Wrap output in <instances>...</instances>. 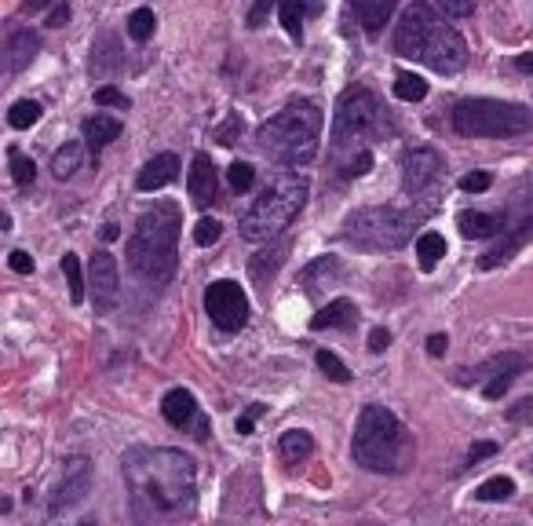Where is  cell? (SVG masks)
<instances>
[{"mask_svg": "<svg viewBox=\"0 0 533 526\" xmlns=\"http://www.w3.org/2000/svg\"><path fill=\"white\" fill-rule=\"evenodd\" d=\"M136 522H187L198 511V461L176 446H131L121 457Z\"/></svg>", "mask_w": 533, "mask_h": 526, "instance_id": "1", "label": "cell"}, {"mask_svg": "<svg viewBox=\"0 0 533 526\" xmlns=\"http://www.w3.org/2000/svg\"><path fill=\"white\" fill-rule=\"evenodd\" d=\"M179 227L183 209L179 201H154L128 238V268L143 286L165 289L179 268Z\"/></svg>", "mask_w": 533, "mask_h": 526, "instance_id": "2", "label": "cell"}, {"mask_svg": "<svg viewBox=\"0 0 533 526\" xmlns=\"http://www.w3.org/2000/svg\"><path fill=\"white\" fill-rule=\"evenodd\" d=\"M394 52L402 59L424 63L442 77H453L468 66V41L464 34L439 19L431 5H410L394 26Z\"/></svg>", "mask_w": 533, "mask_h": 526, "instance_id": "3", "label": "cell"}, {"mask_svg": "<svg viewBox=\"0 0 533 526\" xmlns=\"http://www.w3.org/2000/svg\"><path fill=\"white\" fill-rule=\"evenodd\" d=\"M351 457L373 475H406L417 461V439L387 406L369 403L354 421Z\"/></svg>", "mask_w": 533, "mask_h": 526, "instance_id": "4", "label": "cell"}, {"mask_svg": "<svg viewBox=\"0 0 533 526\" xmlns=\"http://www.w3.org/2000/svg\"><path fill=\"white\" fill-rule=\"evenodd\" d=\"M322 106L315 99L296 95L256 128V147L282 169L311 165L322 147Z\"/></svg>", "mask_w": 533, "mask_h": 526, "instance_id": "5", "label": "cell"}, {"mask_svg": "<svg viewBox=\"0 0 533 526\" xmlns=\"http://www.w3.org/2000/svg\"><path fill=\"white\" fill-rule=\"evenodd\" d=\"M394 136H398V121L373 88L347 84L340 92L329 132V161H340L344 154H354L373 140H394Z\"/></svg>", "mask_w": 533, "mask_h": 526, "instance_id": "6", "label": "cell"}, {"mask_svg": "<svg viewBox=\"0 0 533 526\" xmlns=\"http://www.w3.org/2000/svg\"><path fill=\"white\" fill-rule=\"evenodd\" d=\"M439 201H413V205H365L354 209L344 227H340V241L354 245L358 252H394L410 241V234L435 212Z\"/></svg>", "mask_w": 533, "mask_h": 526, "instance_id": "7", "label": "cell"}, {"mask_svg": "<svg viewBox=\"0 0 533 526\" xmlns=\"http://www.w3.org/2000/svg\"><path fill=\"white\" fill-rule=\"evenodd\" d=\"M311 183L296 169H286L266 180V187L256 194V201L237 216V234L245 241H271L278 238L307 205Z\"/></svg>", "mask_w": 533, "mask_h": 526, "instance_id": "8", "label": "cell"}, {"mask_svg": "<svg viewBox=\"0 0 533 526\" xmlns=\"http://www.w3.org/2000/svg\"><path fill=\"white\" fill-rule=\"evenodd\" d=\"M529 124V106L511 99H460L453 106V132L464 140H515Z\"/></svg>", "mask_w": 533, "mask_h": 526, "instance_id": "9", "label": "cell"}, {"mask_svg": "<svg viewBox=\"0 0 533 526\" xmlns=\"http://www.w3.org/2000/svg\"><path fill=\"white\" fill-rule=\"evenodd\" d=\"M398 172H402V194L413 201H439L446 187V158L428 143L406 147L398 158Z\"/></svg>", "mask_w": 533, "mask_h": 526, "instance_id": "10", "label": "cell"}, {"mask_svg": "<svg viewBox=\"0 0 533 526\" xmlns=\"http://www.w3.org/2000/svg\"><path fill=\"white\" fill-rule=\"evenodd\" d=\"M205 315L219 333H241L248 326L252 304L245 297V289L230 278H216L205 289Z\"/></svg>", "mask_w": 533, "mask_h": 526, "instance_id": "11", "label": "cell"}, {"mask_svg": "<svg viewBox=\"0 0 533 526\" xmlns=\"http://www.w3.org/2000/svg\"><path fill=\"white\" fill-rule=\"evenodd\" d=\"M92 479H95V464L81 453H70L63 457L59 464V479L52 486V501H48V519H59L66 511H73L77 504H84L88 490H92Z\"/></svg>", "mask_w": 533, "mask_h": 526, "instance_id": "12", "label": "cell"}, {"mask_svg": "<svg viewBox=\"0 0 533 526\" xmlns=\"http://www.w3.org/2000/svg\"><path fill=\"white\" fill-rule=\"evenodd\" d=\"M161 417H165L176 432L194 435L198 443H208V439H212V424H208L205 410L198 406V399H194L190 387H169V391H165V399H161Z\"/></svg>", "mask_w": 533, "mask_h": 526, "instance_id": "13", "label": "cell"}, {"mask_svg": "<svg viewBox=\"0 0 533 526\" xmlns=\"http://www.w3.org/2000/svg\"><path fill=\"white\" fill-rule=\"evenodd\" d=\"M88 286H92V307L99 315H106L113 304H117V289H121V271H117V259L99 248L92 252V263H88Z\"/></svg>", "mask_w": 533, "mask_h": 526, "instance_id": "14", "label": "cell"}, {"mask_svg": "<svg viewBox=\"0 0 533 526\" xmlns=\"http://www.w3.org/2000/svg\"><path fill=\"white\" fill-rule=\"evenodd\" d=\"M529 230H533V216H529V209H526L511 230H500V234L493 238V245L475 259V268H479V271H493V268H500V263H508V259L522 248V241L529 238Z\"/></svg>", "mask_w": 533, "mask_h": 526, "instance_id": "15", "label": "cell"}, {"mask_svg": "<svg viewBox=\"0 0 533 526\" xmlns=\"http://www.w3.org/2000/svg\"><path fill=\"white\" fill-rule=\"evenodd\" d=\"M344 278H347V268H344V259H340V256H318V259H311L307 268L300 271L304 297H311V300H318L322 293L336 289Z\"/></svg>", "mask_w": 533, "mask_h": 526, "instance_id": "16", "label": "cell"}, {"mask_svg": "<svg viewBox=\"0 0 533 526\" xmlns=\"http://www.w3.org/2000/svg\"><path fill=\"white\" fill-rule=\"evenodd\" d=\"M187 187H190V201L198 209H208L216 205V194H219V176H216V161L198 151L194 161H190V176H187Z\"/></svg>", "mask_w": 533, "mask_h": 526, "instance_id": "17", "label": "cell"}, {"mask_svg": "<svg viewBox=\"0 0 533 526\" xmlns=\"http://www.w3.org/2000/svg\"><path fill=\"white\" fill-rule=\"evenodd\" d=\"M41 55V34L23 26V30H12L8 41H5V70L8 73H23L34 59Z\"/></svg>", "mask_w": 533, "mask_h": 526, "instance_id": "18", "label": "cell"}, {"mask_svg": "<svg viewBox=\"0 0 533 526\" xmlns=\"http://www.w3.org/2000/svg\"><path fill=\"white\" fill-rule=\"evenodd\" d=\"M176 180H179V154L165 151V154H154V158L140 169L136 190H140V194H154V190H161V187H169V183H176Z\"/></svg>", "mask_w": 533, "mask_h": 526, "instance_id": "19", "label": "cell"}, {"mask_svg": "<svg viewBox=\"0 0 533 526\" xmlns=\"http://www.w3.org/2000/svg\"><path fill=\"white\" fill-rule=\"evenodd\" d=\"M457 230H460L468 241H489V238H497L500 230H508V216H504V212L464 209V212L457 216Z\"/></svg>", "mask_w": 533, "mask_h": 526, "instance_id": "20", "label": "cell"}, {"mask_svg": "<svg viewBox=\"0 0 533 526\" xmlns=\"http://www.w3.org/2000/svg\"><path fill=\"white\" fill-rule=\"evenodd\" d=\"M354 322H358V307H354V300H351V297H336V300H329L325 307H318V311H315L311 329H315V333H329V329H354Z\"/></svg>", "mask_w": 533, "mask_h": 526, "instance_id": "21", "label": "cell"}, {"mask_svg": "<svg viewBox=\"0 0 533 526\" xmlns=\"http://www.w3.org/2000/svg\"><path fill=\"white\" fill-rule=\"evenodd\" d=\"M286 256H289V241L266 245L263 252H256V256L248 259V278H252V286H256V289H266V286H271V278L278 275V268H282Z\"/></svg>", "mask_w": 533, "mask_h": 526, "instance_id": "22", "label": "cell"}, {"mask_svg": "<svg viewBox=\"0 0 533 526\" xmlns=\"http://www.w3.org/2000/svg\"><path fill=\"white\" fill-rule=\"evenodd\" d=\"M81 136H84V147H88L92 154H99L102 147H110V143L121 136V121H117V117H102V113L84 117V121H81Z\"/></svg>", "mask_w": 533, "mask_h": 526, "instance_id": "23", "label": "cell"}, {"mask_svg": "<svg viewBox=\"0 0 533 526\" xmlns=\"http://www.w3.org/2000/svg\"><path fill=\"white\" fill-rule=\"evenodd\" d=\"M347 12L362 23V30L369 37H380V30L387 26V19L394 15V5H391V0H354Z\"/></svg>", "mask_w": 533, "mask_h": 526, "instance_id": "24", "label": "cell"}, {"mask_svg": "<svg viewBox=\"0 0 533 526\" xmlns=\"http://www.w3.org/2000/svg\"><path fill=\"white\" fill-rule=\"evenodd\" d=\"M121 48H117V41H113V34L106 30L95 44H92V63H88V73L92 77H106V73H113V70H121Z\"/></svg>", "mask_w": 533, "mask_h": 526, "instance_id": "25", "label": "cell"}, {"mask_svg": "<svg viewBox=\"0 0 533 526\" xmlns=\"http://www.w3.org/2000/svg\"><path fill=\"white\" fill-rule=\"evenodd\" d=\"M526 373V355H515L508 365H500L493 376H486V384H482V399H489V403H497L500 394H508V387L518 380Z\"/></svg>", "mask_w": 533, "mask_h": 526, "instance_id": "26", "label": "cell"}, {"mask_svg": "<svg viewBox=\"0 0 533 526\" xmlns=\"http://www.w3.org/2000/svg\"><path fill=\"white\" fill-rule=\"evenodd\" d=\"M278 450H282V461L296 468V464L311 461V453H315V435L304 432V428H289V432L278 439Z\"/></svg>", "mask_w": 533, "mask_h": 526, "instance_id": "27", "label": "cell"}, {"mask_svg": "<svg viewBox=\"0 0 533 526\" xmlns=\"http://www.w3.org/2000/svg\"><path fill=\"white\" fill-rule=\"evenodd\" d=\"M304 15H318V5H304V0H286V5H278V19H282V30L304 44Z\"/></svg>", "mask_w": 533, "mask_h": 526, "instance_id": "28", "label": "cell"}, {"mask_svg": "<svg viewBox=\"0 0 533 526\" xmlns=\"http://www.w3.org/2000/svg\"><path fill=\"white\" fill-rule=\"evenodd\" d=\"M373 165H376L373 151H369V147H362V151L344 154L340 161H333V172H336V180H340V183H351V180L369 176V172H373Z\"/></svg>", "mask_w": 533, "mask_h": 526, "instance_id": "29", "label": "cell"}, {"mask_svg": "<svg viewBox=\"0 0 533 526\" xmlns=\"http://www.w3.org/2000/svg\"><path fill=\"white\" fill-rule=\"evenodd\" d=\"M446 252H450V245H446V238H442V234L424 230V234L417 238V263H421V271H424V275L439 268Z\"/></svg>", "mask_w": 533, "mask_h": 526, "instance_id": "30", "label": "cell"}, {"mask_svg": "<svg viewBox=\"0 0 533 526\" xmlns=\"http://www.w3.org/2000/svg\"><path fill=\"white\" fill-rule=\"evenodd\" d=\"M81 161H84V151H81V143H63L55 154H52V176L59 180V183H66V180H73L77 176V169H81Z\"/></svg>", "mask_w": 533, "mask_h": 526, "instance_id": "31", "label": "cell"}, {"mask_svg": "<svg viewBox=\"0 0 533 526\" xmlns=\"http://www.w3.org/2000/svg\"><path fill=\"white\" fill-rule=\"evenodd\" d=\"M59 268H63V275H66V286H70V304L73 307H81L84 304V268H81V259H77V252H63V259H59Z\"/></svg>", "mask_w": 533, "mask_h": 526, "instance_id": "32", "label": "cell"}, {"mask_svg": "<svg viewBox=\"0 0 533 526\" xmlns=\"http://www.w3.org/2000/svg\"><path fill=\"white\" fill-rule=\"evenodd\" d=\"M8 169H12V180L19 190H30L37 183V165L23 147H8Z\"/></svg>", "mask_w": 533, "mask_h": 526, "instance_id": "33", "label": "cell"}, {"mask_svg": "<svg viewBox=\"0 0 533 526\" xmlns=\"http://www.w3.org/2000/svg\"><path fill=\"white\" fill-rule=\"evenodd\" d=\"M124 30H128V37L136 41V44H147L154 37V30H158V15L150 8H136V12H128Z\"/></svg>", "mask_w": 533, "mask_h": 526, "instance_id": "34", "label": "cell"}, {"mask_svg": "<svg viewBox=\"0 0 533 526\" xmlns=\"http://www.w3.org/2000/svg\"><path fill=\"white\" fill-rule=\"evenodd\" d=\"M394 95L402 102H421L428 99V81L421 73H410V70H398L394 73Z\"/></svg>", "mask_w": 533, "mask_h": 526, "instance_id": "35", "label": "cell"}, {"mask_svg": "<svg viewBox=\"0 0 533 526\" xmlns=\"http://www.w3.org/2000/svg\"><path fill=\"white\" fill-rule=\"evenodd\" d=\"M41 113H44V106H41L37 99H15V102L8 106V124H12L15 132H26V128H34V124L41 121Z\"/></svg>", "mask_w": 533, "mask_h": 526, "instance_id": "36", "label": "cell"}, {"mask_svg": "<svg viewBox=\"0 0 533 526\" xmlns=\"http://www.w3.org/2000/svg\"><path fill=\"white\" fill-rule=\"evenodd\" d=\"M508 497H515V479L511 475H489L486 482H479L475 486V501H508Z\"/></svg>", "mask_w": 533, "mask_h": 526, "instance_id": "37", "label": "cell"}, {"mask_svg": "<svg viewBox=\"0 0 533 526\" xmlns=\"http://www.w3.org/2000/svg\"><path fill=\"white\" fill-rule=\"evenodd\" d=\"M315 362H318V369L325 373V380H333V384H351V369L340 362L336 351H318Z\"/></svg>", "mask_w": 533, "mask_h": 526, "instance_id": "38", "label": "cell"}, {"mask_svg": "<svg viewBox=\"0 0 533 526\" xmlns=\"http://www.w3.org/2000/svg\"><path fill=\"white\" fill-rule=\"evenodd\" d=\"M227 180H230L234 194H248V190L256 187V165H252V161H234V165L227 169Z\"/></svg>", "mask_w": 533, "mask_h": 526, "instance_id": "39", "label": "cell"}, {"mask_svg": "<svg viewBox=\"0 0 533 526\" xmlns=\"http://www.w3.org/2000/svg\"><path fill=\"white\" fill-rule=\"evenodd\" d=\"M219 234H223V223H219L216 216H201V219H198V227H194V241H198L201 248L216 245V241H219Z\"/></svg>", "mask_w": 533, "mask_h": 526, "instance_id": "40", "label": "cell"}, {"mask_svg": "<svg viewBox=\"0 0 533 526\" xmlns=\"http://www.w3.org/2000/svg\"><path fill=\"white\" fill-rule=\"evenodd\" d=\"M500 450V443H493V439H479V443H471L468 446V453H464V468H479L486 457H493Z\"/></svg>", "mask_w": 533, "mask_h": 526, "instance_id": "41", "label": "cell"}, {"mask_svg": "<svg viewBox=\"0 0 533 526\" xmlns=\"http://www.w3.org/2000/svg\"><path fill=\"white\" fill-rule=\"evenodd\" d=\"M435 8V15L439 19H471L475 15V5H471V0H464V5H457V0H442V5H431Z\"/></svg>", "mask_w": 533, "mask_h": 526, "instance_id": "42", "label": "cell"}, {"mask_svg": "<svg viewBox=\"0 0 533 526\" xmlns=\"http://www.w3.org/2000/svg\"><path fill=\"white\" fill-rule=\"evenodd\" d=\"M95 102H99V106H113V110H131V99H128L121 88H113V84L95 88Z\"/></svg>", "mask_w": 533, "mask_h": 526, "instance_id": "43", "label": "cell"}, {"mask_svg": "<svg viewBox=\"0 0 533 526\" xmlns=\"http://www.w3.org/2000/svg\"><path fill=\"white\" fill-rule=\"evenodd\" d=\"M493 187V176L486 172V169H475V172H468L464 180H460V190L464 194H486Z\"/></svg>", "mask_w": 533, "mask_h": 526, "instance_id": "44", "label": "cell"}, {"mask_svg": "<svg viewBox=\"0 0 533 526\" xmlns=\"http://www.w3.org/2000/svg\"><path fill=\"white\" fill-rule=\"evenodd\" d=\"M263 414H266V406H263V403L245 406V414L234 421V432H237V435H252V432H256V421H259Z\"/></svg>", "mask_w": 533, "mask_h": 526, "instance_id": "45", "label": "cell"}, {"mask_svg": "<svg viewBox=\"0 0 533 526\" xmlns=\"http://www.w3.org/2000/svg\"><path fill=\"white\" fill-rule=\"evenodd\" d=\"M391 340H394V336H391V329H387V326H376V329L369 333L365 347H369V355H383V351L391 347Z\"/></svg>", "mask_w": 533, "mask_h": 526, "instance_id": "46", "label": "cell"}, {"mask_svg": "<svg viewBox=\"0 0 533 526\" xmlns=\"http://www.w3.org/2000/svg\"><path fill=\"white\" fill-rule=\"evenodd\" d=\"M8 268H12L15 275H34V271H37V263H34V256H30V252L15 248V252L8 256Z\"/></svg>", "mask_w": 533, "mask_h": 526, "instance_id": "47", "label": "cell"}, {"mask_svg": "<svg viewBox=\"0 0 533 526\" xmlns=\"http://www.w3.org/2000/svg\"><path fill=\"white\" fill-rule=\"evenodd\" d=\"M271 12H275V8L266 5V0H259V5H252V8H248V15H245L248 30H259V26L266 23V19H271Z\"/></svg>", "mask_w": 533, "mask_h": 526, "instance_id": "48", "label": "cell"}, {"mask_svg": "<svg viewBox=\"0 0 533 526\" xmlns=\"http://www.w3.org/2000/svg\"><path fill=\"white\" fill-rule=\"evenodd\" d=\"M533 417V399L526 394V399H518L511 410H508V421H515V424H522V421H529Z\"/></svg>", "mask_w": 533, "mask_h": 526, "instance_id": "49", "label": "cell"}, {"mask_svg": "<svg viewBox=\"0 0 533 526\" xmlns=\"http://www.w3.org/2000/svg\"><path fill=\"white\" fill-rule=\"evenodd\" d=\"M241 128H245V121H241V113H230V124L216 132V140H219V143H230L234 136H241Z\"/></svg>", "mask_w": 533, "mask_h": 526, "instance_id": "50", "label": "cell"}, {"mask_svg": "<svg viewBox=\"0 0 533 526\" xmlns=\"http://www.w3.org/2000/svg\"><path fill=\"white\" fill-rule=\"evenodd\" d=\"M66 23H70V5H55V8L48 12V19H44V26H48V30L66 26Z\"/></svg>", "mask_w": 533, "mask_h": 526, "instance_id": "51", "label": "cell"}, {"mask_svg": "<svg viewBox=\"0 0 533 526\" xmlns=\"http://www.w3.org/2000/svg\"><path fill=\"white\" fill-rule=\"evenodd\" d=\"M446 347H450V336H446V333H431V336H428V355L442 358V355H446Z\"/></svg>", "mask_w": 533, "mask_h": 526, "instance_id": "52", "label": "cell"}, {"mask_svg": "<svg viewBox=\"0 0 533 526\" xmlns=\"http://www.w3.org/2000/svg\"><path fill=\"white\" fill-rule=\"evenodd\" d=\"M515 70H518V73H533V52L515 55Z\"/></svg>", "mask_w": 533, "mask_h": 526, "instance_id": "53", "label": "cell"}, {"mask_svg": "<svg viewBox=\"0 0 533 526\" xmlns=\"http://www.w3.org/2000/svg\"><path fill=\"white\" fill-rule=\"evenodd\" d=\"M99 238H102V241H117V238H121V227H117V223H106Z\"/></svg>", "mask_w": 533, "mask_h": 526, "instance_id": "54", "label": "cell"}, {"mask_svg": "<svg viewBox=\"0 0 533 526\" xmlns=\"http://www.w3.org/2000/svg\"><path fill=\"white\" fill-rule=\"evenodd\" d=\"M12 504H15V501H12L8 493H5V497H0V515H8V511H12Z\"/></svg>", "mask_w": 533, "mask_h": 526, "instance_id": "55", "label": "cell"}, {"mask_svg": "<svg viewBox=\"0 0 533 526\" xmlns=\"http://www.w3.org/2000/svg\"><path fill=\"white\" fill-rule=\"evenodd\" d=\"M0 230H5V234L12 230V216H8V212H0Z\"/></svg>", "mask_w": 533, "mask_h": 526, "instance_id": "56", "label": "cell"}]
</instances>
